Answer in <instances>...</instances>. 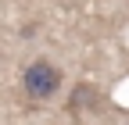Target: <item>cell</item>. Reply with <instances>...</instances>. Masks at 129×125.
I'll list each match as a JSON object with an SVG mask.
<instances>
[{"label":"cell","mask_w":129,"mask_h":125,"mask_svg":"<svg viewBox=\"0 0 129 125\" xmlns=\"http://www.w3.org/2000/svg\"><path fill=\"white\" fill-rule=\"evenodd\" d=\"M22 86H25V93H29L32 100H50L54 93L61 89V72H57V65H50L47 57H40V61H32V65L25 68Z\"/></svg>","instance_id":"obj_1"},{"label":"cell","mask_w":129,"mask_h":125,"mask_svg":"<svg viewBox=\"0 0 129 125\" xmlns=\"http://www.w3.org/2000/svg\"><path fill=\"white\" fill-rule=\"evenodd\" d=\"M86 100H97V93H93V89H90V86L83 82V86L75 89V97H72V111H79V107H83Z\"/></svg>","instance_id":"obj_2"}]
</instances>
